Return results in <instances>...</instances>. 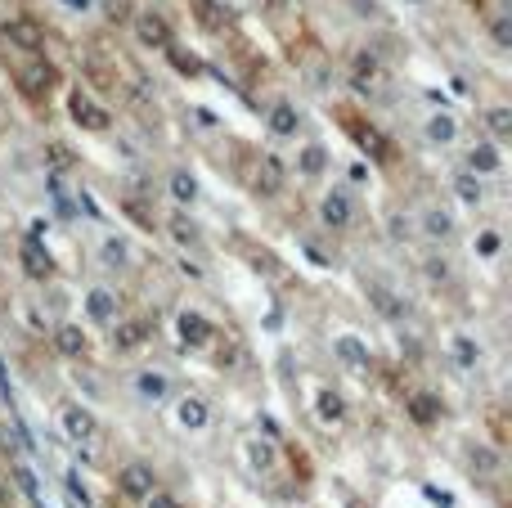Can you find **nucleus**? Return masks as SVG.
<instances>
[{
	"label": "nucleus",
	"mask_w": 512,
	"mask_h": 508,
	"mask_svg": "<svg viewBox=\"0 0 512 508\" xmlns=\"http://www.w3.org/2000/svg\"><path fill=\"white\" fill-rule=\"evenodd\" d=\"M342 126H346V135H351L355 144H360L364 153H369L373 162H396V149H391V140L378 131L373 122H364L360 113H351V108H342Z\"/></svg>",
	"instance_id": "1"
},
{
	"label": "nucleus",
	"mask_w": 512,
	"mask_h": 508,
	"mask_svg": "<svg viewBox=\"0 0 512 508\" xmlns=\"http://www.w3.org/2000/svg\"><path fill=\"white\" fill-rule=\"evenodd\" d=\"M54 81H59V72H54V63H45V59H32V63H23V68H14V86L27 104H45Z\"/></svg>",
	"instance_id": "2"
},
{
	"label": "nucleus",
	"mask_w": 512,
	"mask_h": 508,
	"mask_svg": "<svg viewBox=\"0 0 512 508\" xmlns=\"http://www.w3.org/2000/svg\"><path fill=\"white\" fill-rule=\"evenodd\" d=\"M243 180H248L256 194H265V198L279 194V189H283V162L274 158V153H256L252 167H248V176H243Z\"/></svg>",
	"instance_id": "3"
},
{
	"label": "nucleus",
	"mask_w": 512,
	"mask_h": 508,
	"mask_svg": "<svg viewBox=\"0 0 512 508\" xmlns=\"http://www.w3.org/2000/svg\"><path fill=\"white\" fill-rule=\"evenodd\" d=\"M68 113H72V122H77L81 131H95L99 135V131H108V126H113L108 108H99L86 90H72V95H68Z\"/></svg>",
	"instance_id": "4"
},
{
	"label": "nucleus",
	"mask_w": 512,
	"mask_h": 508,
	"mask_svg": "<svg viewBox=\"0 0 512 508\" xmlns=\"http://www.w3.org/2000/svg\"><path fill=\"white\" fill-rule=\"evenodd\" d=\"M5 41L18 45V50H27V54H45V27L32 23V18H9Z\"/></svg>",
	"instance_id": "5"
},
{
	"label": "nucleus",
	"mask_w": 512,
	"mask_h": 508,
	"mask_svg": "<svg viewBox=\"0 0 512 508\" xmlns=\"http://www.w3.org/2000/svg\"><path fill=\"white\" fill-rule=\"evenodd\" d=\"M18 261H23L27 279H36V284H45V279L54 275V261H50V252H45V243L36 239V234L23 243V252H18Z\"/></svg>",
	"instance_id": "6"
},
{
	"label": "nucleus",
	"mask_w": 512,
	"mask_h": 508,
	"mask_svg": "<svg viewBox=\"0 0 512 508\" xmlns=\"http://www.w3.org/2000/svg\"><path fill=\"white\" fill-rule=\"evenodd\" d=\"M135 36H140V45H153V50H167L171 45V27L162 14H140L135 18Z\"/></svg>",
	"instance_id": "7"
},
{
	"label": "nucleus",
	"mask_w": 512,
	"mask_h": 508,
	"mask_svg": "<svg viewBox=\"0 0 512 508\" xmlns=\"http://www.w3.org/2000/svg\"><path fill=\"white\" fill-rule=\"evenodd\" d=\"M319 212H324V225L346 230V225H351V216H355V203H351V194H346V189H333V194L324 198V207H319Z\"/></svg>",
	"instance_id": "8"
},
{
	"label": "nucleus",
	"mask_w": 512,
	"mask_h": 508,
	"mask_svg": "<svg viewBox=\"0 0 512 508\" xmlns=\"http://www.w3.org/2000/svg\"><path fill=\"white\" fill-rule=\"evenodd\" d=\"M409 419L418 423V428H432L436 419H441V396H432V392H414L409 396Z\"/></svg>",
	"instance_id": "9"
},
{
	"label": "nucleus",
	"mask_w": 512,
	"mask_h": 508,
	"mask_svg": "<svg viewBox=\"0 0 512 508\" xmlns=\"http://www.w3.org/2000/svg\"><path fill=\"white\" fill-rule=\"evenodd\" d=\"M122 495H131V500H144V495L153 491V468H144V464H131V468H122Z\"/></svg>",
	"instance_id": "10"
},
{
	"label": "nucleus",
	"mask_w": 512,
	"mask_h": 508,
	"mask_svg": "<svg viewBox=\"0 0 512 508\" xmlns=\"http://www.w3.org/2000/svg\"><path fill=\"white\" fill-rule=\"evenodd\" d=\"M180 342H185V347H203V342H212V324H207L203 315L185 311L180 315Z\"/></svg>",
	"instance_id": "11"
},
{
	"label": "nucleus",
	"mask_w": 512,
	"mask_h": 508,
	"mask_svg": "<svg viewBox=\"0 0 512 508\" xmlns=\"http://www.w3.org/2000/svg\"><path fill=\"white\" fill-rule=\"evenodd\" d=\"M189 5H194V14H198V23L207 27V32H230V14H225L221 5H216V0H189Z\"/></svg>",
	"instance_id": "12"
},
{
	"label": "nucleus",
	"mask_w": 512,
	"mask_h": 508,
	"mask_svg": "<svg viewBox=\"0 0 512 508\" xmlns=\"http://www.w3.org/2000/svg\"><path fill=\"white\" fill-rule=\"evenodd\" d=\"M63 432H68L72 441H86V437H95V419H90L81 405H63Z\"/></svg>",
	"instance_id": "13"
},
{
	"label": "nucleus",
	"mask_w": 512,
	"mask_h": 508,
	"mask_svg": "<svg viewBox=\"0 0 512 508\" xmlns=\"http://www.w3.org/2000/svg\"><path fill=\"white\" fill-rule=\"evenodd\" d=\"M86 311H90V320H95V324H108L117 315V297L108 293V288H90Z\"/></svg>",
	"instance_id": "14"
},
{
	"label": "nucleus",
	"mask_w": 512,
	"mask_h": 508,
	"mask_svg": "<svg viewBox=\"0 0 512 508\" xmlns=\"http://www.w3.org/2000/svg\"><path fill=\"white\" fill-rule=\"evenodd\" d=\"M149 329H153L149 320H131V324H117V329H113V347H117V351H131V347H140V342L149 338Z\"/></svg>",
	"instance_id": "15"
},
{
	"label": "nucleus",
	"mask_w": 512,
	"mask_h": 508,
	"mask_svg": "<svg viewBox=\"0 0 512 508\" xmlns=\"http://www.w3.org/2000/svg\"><path fill=\"white\" fill-rule=\"evenodd\" d=\"M333 351H337V360H342V365H351V369L369 365V347H364L360 338H337Z\"/></svg>",
	"instance_id": "16"
},
{
	"label": "nucleus",
	"mask_w": 512,
	"mask_h": 508,
	"mask_svg": "<svg viewBox=\"0 0 512 508\" xmlns=\"http://www.w3.org/2000/svg\"><path fill=\"white\" fill-rule=\"evenodd\" d=\"M297 167H301V176H324L328 171V153H324V144H306V149H301V158H297Z\"/></svg>",
	"instance_id": "17"
},
{
	"label": "nucleus",
	"mask_w": 512,
	"mask_h": 508,
	"mask_svg": "<svg viewBox=\"0 0 512 508\" xmlns=\"http://www.w3.org/2000/svg\"><path fill=\"white\" fill-rule=\"evenodd\" d=\"M297 126H301V117H297V108L292 104H274L270 108V131L274 135H297Z\"/></svg>",
	"instance_id": "18"
},
{
	"label": "nucleus",
	"mask_w": 512,
	"mask_h": 508,
	"mask_svg": "<svg viewBox=\"0 0 512 508\" xmlns=\"http://www.w3.org/2000/svg\"><path fill=\"white\" fill-rule=\"evenodd\" d=\"M54 342H59V351H63V356H68V360L86 356V333H81L77 324H63V329H59V338H54Z\"/></svg>",
	"instance_id": "19"
},
{
	"label": "nucleus",
	"mask_w": 512,
	"mask_h": 508,
	"mask_svg": "<svg viewBox=\"0 0 512 508\" xmlns=\"http://www.w3.org/2000/svg\"><path fill=\"white\" fill-rule=\"evenodd\" d=\"M454 135H459V126H454V117H450V113L427 117V140H432V144H450Z\"/></svg>",
	"instance_id": "20"
},
{
	"label": "nucleus",
	"mask_w": 512,
	"mask_h": 508,
	"mask_svg": "<svg viewBox=\"0 0 512 508\" xmlns=\"http://www.w3.org/2000/svg\"><path fill=\"white\" fill-rule=\"evenodd\" d=\"M472 473L477 477H495L499 473V450H490V446H472Z\"/></svg>",
	"instance_id": "21"
},
{
	"label": "nucleus",
	"mask_w": 512,
	"mask_h": 508,
	"mask_svg": "<svg viewBox=\"0 0 512 508\" xmlns=\"http://www.w3.org/2000/svg\"><path fill=\"white\" fill-rule=\"evenodd\" d=\"M180 423H185L189 432L207 428V405L198 401V396H189V401H180Z\"/></svg>",
	"instance_id": "22"
},
{
	"label": "nucleus",
	"mask_w": 512,
	"mask_h": 508,
	"mask_svg": "<svg viewBox=\"0 0 512 508\" xmlns=\"http://www.w3.org/2000/svg\"><path fill=\"white\" fill-rule=\"evenodd\" d=\"M167 378H162V374H140V378H135V392H140L144 396V401H162V396H167Z\"/></svg>",
	"instance_id": "23"
},
{
	"label": "nucleus",
	"mask_w": 512,
	"mask_h": 508,
	"mask_svg": "<svg viewBox=\"0 0 512 508\" xmlns=\"http://www.w3.org/2000/svg\"><path fill=\"white\" fill-rule=\"evenodd\" d=\"M423 230H427V239H450V234H454V216L450 212H427L423 216Z\"/></svg>",
	"instance_id": "24"
},
{
	"label": "nucleus",
	"mask_w": 512,
	"mask_h": 508,
	"mask_svg": "<svg viewBox=\"0 0 512 508\" xmlns=\"http://www.w3.org/2000/svg\"><path fill=\"white\" fill-rule=\"evenodd\" d=\"M167 59H171V63H176V68H180V72H185V77H198V72H203V59H198V54H189V50H180V45H176V41H171V45H167Z\"/></svg>",
	"instance_id": "25"
},
{
	"label": "nucleus",
	"mask_w": 512,
	"mask_h": 508,
	"mask_svg": "<svg viewBox=\"0 0 512 508\" xmlns=\"http://www.w3.org/2000/svg\"><path fill=\"white\" fill-rule=\"evenodd\" d=\"M369 297H373V306H378L382 315H391V320H405V302H396L387 288H369Z\"/></svg>",
	"instance_id": "26"
},
{
	"label": "nucleus",
	"mask_w": 512,
	"mask_h": 508,
	"mask_svg": "<svg viewBox=\"0 0 512 508\" xmlns=\"http://www.w3.org/2000/svg\"><path fill=\"white\" fill-rule=\"evenodd\" d=\"M171 194H176V203H194V198H198V180L189 176V171H176V176H171Z\"/></svg>",
	"instance_id": "27"
},
{
	"label": "nucleus",
	"mask_w": 512,
	"mask_h": 508,
	"mask_svg": "<svg viewBox=\"0 0 512 508\" xmlns=\"http://www.w3.org/2000/svg\"><path fill=\"white\" fill-rule=\"evenodd\" d=\"M472 167H477L481 176L499 171V153H495V144H477V149H472Z\"/></svg>",
	"instance_id": "28"
},
{
	"label": "nucleus",
	"mask_w": 512,
	"mask_h": 508,
	"mask_svg": "<svg viewBox=\"0 0 512 508\" xmlns=\"http://www.w3.org/2000/svg\"><path fill=\"white\" fill-rule=\"evenodd\" d=\"M355 86H373V77H378V59L373 54H355Z\"/></svg>",
	"instance_id": "29"
},
{
	"label": "nucleus",
	"mask_w": 512,
	"mask_h": 508,
	"mask_svg": "<svg viewBox=\"0 0 512 508\" xmlns=\"http://www.w3.org/2000/svg\"><path fill=\"white\" fill-rule=\"evenodd\" d=\"M342 414H346V405H342V396H337V392L319 396V419H324V423H337Z\"/></svg>",
	"instance_id": "30"
},
{
	"label": "nucleus",
	"mask_w": 512,
	"mask_h": 508,
	"mask_svg": "<svg viewBox=\"0 0 512 508\" xmlns=\"http://www.w3.org/2000/svg\"><path fill=\"white\" fill-rule=\"evenodd\" d=\"M0 450H5V455H18V450H27V437L18 428H9V423H0Z\"/></svg>",
	"instance_id": "31"
},
{
	"label": "nucleus",
	"mask_w": 512,
	"mask_h": 508,
	"mask_svg": "<svg viewBox=\"0 0 512 508\" xmlns=\"http://www.w3.org/2000/svg\"><path fill=\"white\" fill-rule=\"evenodd\" d=\"M486 122H490V131H495L499 140H508V135H512V113H508V108H490Z\"/></svg>",
	"instance_id": "32"
},
{
	"label": "nucleus",
	"mask_w": 512,
	"mask_h": 508,
	"mask_svg": "<svg viewBox=\"0 0 512 508\" xmlns=\"http://www.w3.org/2000/svg\"><path fill=\"white\" fill-rule=\"evenodd\" d=\"M477 356H481V351H477V342H472V338H454V360H459L463 369L477 365Z\"/></svg>",
	"instance_id": "33"
},
{
	"label": "nucleus",
	"mask_w": 512,
	"mask_h": 508,
	"mask_svg": "<svg viewBox=\"0 0 512 508\" xmlns=\"http://www.w3.org/2000/svg\"><path fill=\"white\" fill-rule=\"evenodd\" d=\"M171 230H176V239H180V243H189V248H194V243H198L194 221H185V216H176V221H171Z\"/></svg>",
	"instance_id": "34"
},
{
	"label": "nucleus",
	"mask_w": 512,
	"mask_h": 508,
	"mask_svg": "<svg viewBox=\"0 0 512 508\" xmlns=\"http://www.w3.org/2000/svg\"><path fill=\"white\" fill-rule=\"evenodd\" d=\"M126 261V243L122 239H108L104 243V266H122Z\"/></svg>",
	"instance_id": "35"
},
{
	"label": "nucleus",
	"mask_w": 512,
	"mask_h": 508,
	"mask_svg": "<svg viewBox=\"0 0 512 508\" xmlns=\"http://www.w3.org/2000/svg\"><path fill=\"white\" fill-rule=\"evenodd\" d=\"M459 198L463 203H481V185L472 176H459Z\"/></svg>",
	"instance_id": "36"
},
{
	"label": "nucleus",
	"mask_w": 512,
	"mask_h": 508,
	"mask_svg": "<svg viewBox=\"0 0 512 508\" xmlns=\"http://www.w3.org/2000/svg\"><path fill=\"white\" fill-rule=\"evenodd\" d=\"M490 36H495L499 45H508L512 41V23H508V18H495V23H490Z\"/></svg>",
	"instance_id": "37"
},
{
	"label": "nucleus",
	"mask_w": 512,
	"mask_h": 508,
	"mask_svg": "<svg viewBox=\"0 0 512 508\" xmlns=\"http://www.w3.org/2000/svg\"><path fill=\"white\" fill-rule=\"evenodd\" d=\"M477 248H481V257H495V252H499V234H495V230H490V234H481V239H477Z\"/></svg>",
	"instance_id": "38"
},
{
	"label": "nucleus",
	"mask_w": 512,
	"mask_h": 508,
	"mask_svg": "<svg viewBox=\"0 0 512 508\" xmlns=\"http://www.w3.org/2000/svg\"><path fill=\"white\" fill-rule=\"evenodd\" d=\"M252 464L256 468H270L274 464V450L270 446H252Z\"/></svg>",
	"instance_id": "39"
},
{
	"label": "nucleus",
	"mask_w": 512,
	"mask_h": 508,
	"mask_svg": "<svg viewBox=\"0 0 512 508\" xmlns=\"http://www.w3.org/2000/svg\"><path fill=\"white\" fill-rule=\"evenodd\" d=\"M50 162H54V167H68V162H72V153L63 149V144H50Z\"/></svg>",
	"instance_id": "40"
},
{
	"label": "nucleus",
	"mask_w": 512,
	"mask_h": 508,
	"mask_svg": "<svg viewBox=\"0 0 512 508\" xmlns=\"http://www.w3.org/2000/svg\"><path fill=\"white\" fill-rule=\"evenodd\" d=\"M490 428H495V437H499V441H508V419H504V414H499V410L490 414Z\"/></svg>",
	"instance_id": "41"
},
{
	"label": "nucleus",
	"mask_w": 512,
	"mask_h": 508,
	"mask_svg": "<svg viewBox=\"0 0 512 508\" xmlns=\"http://www.w3.org/2000/svg\"><path fill=\"white\" fill-rule=\"evenodd\" d=\"M144 500H149V508H180L176 500H171V495H153V491H149Z\"/></svg>",
	"instance_id": "42"
},
{
	"label": "nucleus",
	"mask_w": 512,
	"mask_h": 508,
	"mask_svg": "<svg viewBox=\"0 0 512 508\" xmlns=\"http://www.w3.org/2000/svg\"><path fill=\"white\" fill-rule=\"evenodd\" d=\"M427 495H432V500L441 504V508H454V495H445V491H427Z\"/></svg>",
	"instance_id": "43"
},
{
	"label": "nucleus",
	"mask_w": 512,
	"mask_h": 508,
	"mask_svg": "<svg viewBox=\"0 0 512 508\" xmlns=\"http://www.w3.org/2000/svg\"><path fill=\"white\" fill-rule=\"evenodd\" d=\"M0 392H5V401H9V374H5V365H0Z\"/></svg>",
	"instance_id": "44"
},
{
	"label": "nucleus",
	"mask_w": 512,
	"mask_h": 508,
	"mask_svg": "<svg viewBox=\"0 0 512 508\" xmlns=\"http://www.w3.org/2000/svg\"><path fill=\"white\" fill-rule=\"evenodd\" d=\"M68 9H90V0H63Z\"/></svg>",
	"instance_id": "45"
},
{
	"label": "nucleus",
	"mask_w": 512,
	"mask_h": 508,
	"mask_svg": "<svg viewBox=\"0 0 512 508\" xmlns=\"http://www.w3.org/2000/svg\"><path fill=\"white\" fill-rule=\"evenodd\" d=\"M9 126V113H5V99H0V131H5Z\"/></svg>",
	"instance_id": "46"
},
{
	"label": "nucleus",
	"mask_w": 512,
	"mask_h": 508,
	"mask_svg": "<svg viewBox=\"0 0 512 508\" xmlns=\"http://www.w3.org/2000/svg\"><path fill=\"white\" fill-rule=\"evenodd\" d=\"M265 5H270V9H288L292 0H265Z\"/></svg>",
	"instance_id": "47"
},
{
	"label": "nucleus",
	"mask_w": 512,
	"mask_h": 508,
	"mask_svg": "<svg viewBox=\"0 0 512 508\" xmlns=\"http://www.w3.org/2000/svg\"><path fill=\"white\" fill-rule=\"evenodd\" d=\"M0 508H5V486H0Z\"/></svg>",
	"instance_id": "48"
},
{
	"label": "nucleus",
	"mask_w": 512,
	"mask_h": 508,
	"mask_svg": "<svg viewBox=\"0 0 512 508\" xmlns=\"http://www.w3.org/2000/svg\"><path fill=\"white\" fill-rule=\"evenodd\" d=\"M468 5H481V0H468Z\"/></svg>",
	"instance_id": "49"
}]
</instances>
